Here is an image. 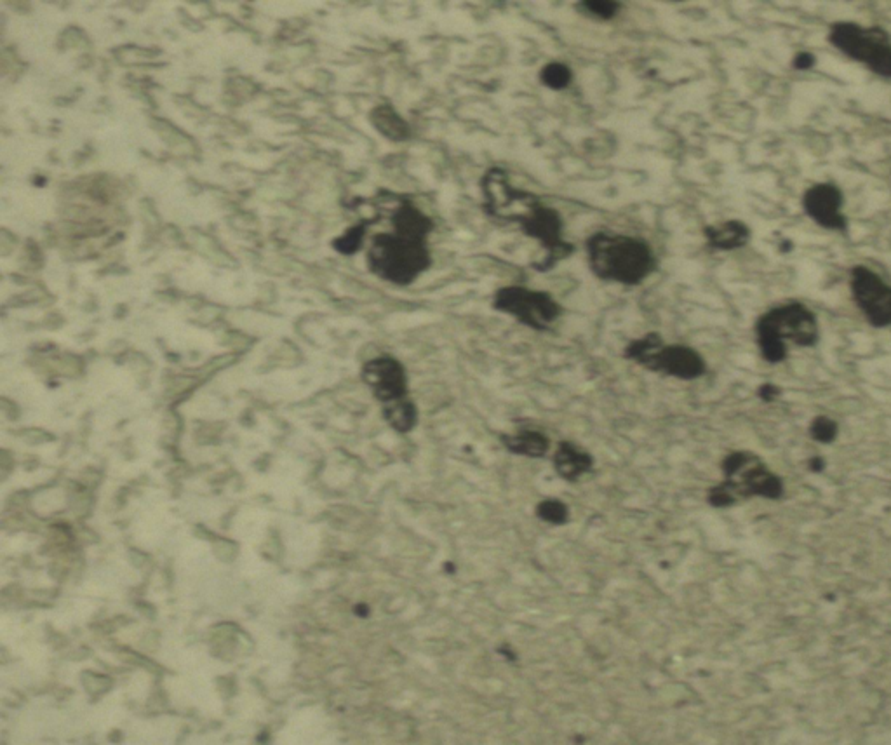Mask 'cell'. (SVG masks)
Here are the masks:
<instances>
[{
  "label": "cell",
  "instance_id": "5",
  "mask_svg": "<svg viewBox=\"0 0 891 745\" xmlns=\"http://www.w3.org/2000/svg\"><path fill=\"white\" fill-rule=\"evenodd\" d=\"M625 359L639 364L644 370L677 380H697L705 375L707 364L697 350L688 345H669L658 333H648L625 347Z\"/></svg>",
  "mask_w": 891,
  "mask_h": 745
},
{
  "label": "cell",
  "instance_id": "4",
  "mask_svg": "<svg viewBox=\"0 0 891 745\" xmlns=\"http://www.w3.org/2000/svg\"><path fill=\"white\" fill-rule=\"evenodd\" d=\"M761 354L768 363H780L787 356L785 342L810 347L818 342V324L810 310L789 303L764 314L756 326Z\"/></svg>",
  "mask_w": 891,
  "mask_h": 745
},
{
  "label": "cell",
  "instance_id": "12",
  "mask_svg": "<svg viewBox=\"0 0 891 745\" xmlns=\"http://www.w3.org/2000/svg\"><path fill=\"white\" fill-rule=\"evenodd\" d=\"M594 457L580 444L561 441L552 453V465L557 476L566 483H578L594 470Z\"/></svg>",
  "mask_w": 891,
  "mask_h": 745
},
{
  "label": "cell",
  "instance_id": "18",
  "mask_svg": "<svg viewBox=\"0 0 891 745\" xmlns=\"http://www.w3.org/2000/svg\"><path fill=\"white\" fill-rule=\"evenodd\" d=\"M535 514L540 521L552 524V526H563V524L570 523L571 519L570 507L559 498L540 500L536 504Z\"/></svg>",
  "mask_w": 891,
  "mask_h": 745
},
{
  "label": "cell",
  "instance_id": "1",
  "mask_svg": "<svg viewBox=\"0 0 891 745\" xmlns=\"http://www.w3.org/2000/svg\"><path fill=\"white\" fill-rule=\"evenodd\" d=\"M587 258L590 272L597 279L624 286L641 284L657 269V258L648 242L610 230L590 235Z\"/></svg>",
  "mask_w": 891,
  "mask_h": 745
},
{
  "label": "cell",
  "instance_id": "2",
  "mask_svg": "<svg viewBox=\"0 0 891 745\" xmlns=\"http://www.w3.org/2000/svg\"><path fill=\"white\" fill-rule=\"evenodd\" d=\"M723 483L712 486L707 500L712 507L724 509L752 497L777 500L784 493V483L761 458L749 451H735L724 458Z\"/></svg>",
  "mask_w": 891,
  "mask_h": 745
},
{
  "label": "cell",
  "instance_id": "8",
  "mask_svg": "<svg viewBox=\"0 0 891 745\" xmlns=\"http://www.w3.org/2000/svg\"><path fill=\"white\" fill-rule=\"evenodd\" d=\"M831 42L853 60L862 61L876 74L891 77V44L879 28L839 23L832 28Z\"/></svg>",
  "mask_w": 891,
  "mask_h": 745
},
{
  "label": "cell",
  "instance_id": "19",
  "mask_svg": "<svg viewBox=\"0 0 891 745\" xmlns=\"http://www.w3.org/2000/svg\"><path fill=\"white\" fill-rule=\"evenodd\" d=\"M573 79V72L566 63L561 61H552L547 63L540 72V81L545 88L554 89V91H563L568 88Z\"/></svg>",
  "mask_w": 891,
  "mask_h": 745
},
{
  "label": "cell",
  "instance_id": "21",
  "mask_svg": "<svg viewBox=\"0 0 891 745\" xmlns=\"http://www.w3.org/2000/svg\"><path fill=\"white\" fill-rule=\"evenodd\" d=\"M364 225H357L354 229L347 230L345 234L333 242L336 251H340L343 255H354L361 248L362 239H364Z\"/></svg>",
  "mask_w": 891,
  "mask_h": 745
},
{
  "label": "cell",
  "instance_id": "24",
  "mask_svg": "<svg viewBox=\"0 0 891 745\" xmlns=\"http://www.w3.org/2000/svg\"><path fill=\"white\" fill-rule=\"evenodd\" d=\"M759 396H761L763 401H768V403H770L775 397L780 396V389L775 387L773 383H764L763 387L759 389Z\"/></svg>",
  "mask_w": 891,
  "mask_h": 745
},
{
  "label": "cell",
  "instance_id": "23",
  "mask_svg": "<svg viewBox=\"0 0 891 745\" xmlns=\"http://www.w3.org/2000/svg\"><path fill=\"white\" fill-rule=\"evenodd\" d=\"M813 65H815V56L811 53H799L794 58V67L798 68V70H806V68H811Z\"/></svg>",
  "mask_w": 891,
  "mask_h": 745
},
{
  "label": "cell",
  "instance_id": "10",
  "mask_svg": "<svg viewBox=\"0 0 891 745\" xmlns=\"http://www.w3.org/2000/svg\"><path fill=\"white\" fill-rule=\"evenodd\" d=\"M361 376L383 406L409 397L408 375L404 366L394 357L371 359L362 366Z\"/></svg>",
  "mask_w": 891,
  "mask_h": 745
},
{
  "label": "cell",
  "instance_id": "9",
  "mask_svg": "<svg viewBox=\"0 0 891 745\" xmlns=\"http://www.w3.org/2000/svg\"><path fill=\"white\" fill-rule=\"evenodd\" d=\"M853 298L869 323L885 328L891 324V288L872 270L857 267L851 272Z\"/></svg>",
  "mask_w": 891,
  "mask_h": 745
},
{
  "label": "cell",
  "instance_id": "26",
  "mask_svg": "<svg viewBox=\"0 0 891 745\" xmlns=\"http://www.w3.org/2000/svg\"><path fill=\"white\" fill-rule=\"evenodd\" d=\"M792 248H794V244H792L791 241H785L784 244L780 246V251H782V253H787V251H791Z\"/></svg>",
  "mask_w": 891,
  "mask_h": 745
},
{
  "label": "cell",
  "instance_id": "11",
  "mask_svg": "<svg viewBox=\"0 0 891 745\" xmlns=\"http://www.w3.org/2000/svg\"><path fill=\"white\" fill-rule=\"evenodd\" d=\"M803 204L810 218L825 229L845 230L848 227L845 215L841 213L843 195L838 187L829 183L815 185L804 194Z\"/></svg>",
  "mask_w": 891,
  "mask_h": 745
},
{
  "label": "cell",
  "instance_id": "13",
  "mask_svg": "<svg viewBox=\"0 0 891 745\" xmlns=\"http://www.w3.org/2000/svg\"><path fill=\"white\" fill-rule=\"evenodd\" d=\"M500 443L503 448L523 458H543L547 457L550 448V439L547 434H543L542 430L521 429L516 432H507L500 436Z\"/></svg>",
  "mask_w": 891,
  "mask_h": 745
},
{
  "label": "cell",
  "instance_id": "15",
  "mask_svg": "<svg viewBox=\"0 0 891 745\" xmlns=\"http://www.w3.org/2000/svg\"><path fill=\"white\" fill-rule=\"evenodd\" d=\"M369 121L375 126L380 135L390 141H406L411 136V128L408 122L397 114L392 105H378L371 110Z\"/></svg>",
  "mask_w": 891,
  "mask_h": 745
},
{
  "label": "cell",
  "instance_id": "3",
  "mask_svg": "<svg viewBox=\"0 0 891 745\" xmlns=\"http://www.w3.org/2000/svg\"><path fill=\"white\" fill-rule=\"evenodd\" d=\"M432 265L427 241L396 234H376L368 249V267L396 286H409Z\"/></svg>",
  "mask_w": 891,
  "mask_h": 745
},
{
  "label": "cell",
  "instance_id": "25",
  "mask_svg": "<svg viewBox=\"0 0 891 745\" xmlns=\"http://www.w3.org/2000/svg\"><path fill=\"white\" fill-rule=\"evenodd\" d=\"M810 465H811V469H813V470L824 469V462H822V460H820V458H813V460H811Z\"/></svg>",
  "mask_w": 891,
  "mask_h": 745
},
{
  "label": "cell",
  "instance_id": "14",
  "mask_svg": "<svg viewBox=\"0 0 891 745\" xmlns=\"http://www.w3.org/2000/svg\"><path fill=\"white\" fill-rule=\"evenodd\" d=\"M392 227L394 232L402 237L427 241V237L434 230V222L430 216L423 213L422 209L416 208L413 202L404 201L392 215Z\"/></svg>",
  "mask_w": 891,
  "mask_h": 745
},
{
  "label": "cell",
  "instance_id": "20",
  "mask_svg": "<svg viewBox=\"0 0 891 745\" xmlns=\"http://www.w3.org/2000/svg\"><path fill=\"white\" fill-rule=\"evenodd\" d=\"M577 7L585 16L603 21L613 20L620 11V4L613 0H583Z\"/></svg>",
  "mask_w": 891,
  "mask_h": 745
},
{
  "label": "cell",
  "instance_id": "6",
  "mask_svg": "<svg viewBox=\"0 0 891 745\" xmlns=\"http://www.w3.org/2000/svg\"><path fill=\"white\" fill-rule=\"evenodd\" d=\"M507 222L519 223L524 234L540 242L545 248L542 262L533 263V269L547 272L554 269L557 262L566 260L575 251L573 244L563 239V218L556 209L545 206L536 195L526 194L521 202V211L507 216Z\"/></svg>",
  "mask_w": 891,
  "mask_h": 745
},
{
  "label": "cell",
  "instance_id": "16",
  "mask_svg": "<svg viewBox=\"0 0 891 745\" xmlns=\"http://www.w3.org/2000/svg\"><path fill=\"white\" fill-rule=\"evenodd\" d=\"M705 237L711 244L712 248L717 249H737L742 248L751 237V230L745 223L730 220V222L714 225L705 229Z\"/></svg>",
  "mask_w": 891,
  "mask_h": 745
},
{
  "label": "cell",
  "instance_id": "17",
  "mask_svg": "<svg viewBox=\"0 0 891 745\" xmlns=\"http://www.w3.org/2000/svg\"><path fill=\"white\" fill-rule=\"evenodd\" d=\"M383 418L399 434H408L418 425V408L408 397L397 403L385 404Z\"/></svg>",
  "mask_w": 891,
  "mask_h": 745
},
{
  "label": "cell",
  "instance_id": "22",
  "mask_svg": "<svg viewBox=\"0 0 891 745\" xmlns=\"http://www.w3.org/2000/svg\"><path fill=\"white\" fill-rule=\"evenodd\" d=\"M810 434L818 443L829 444L838 436V425L827 417H817L810 427Z\"/></svg>",
  "mask_w": 891,
  "mask_h": 745
},
{
  "label": "cell",
  "instance_id": "7",
  "mask_svg": "<svg viewBox=\"0 0 891 745\" xmlns=\"http://www.w3.org/2000/svg\"><path fill=\"white\" fill-rule=\"evenodd\" d=\"M493 309L514 317L517 323L535 331H549L563 316V307L554 296L526 286H503L498 289L493 296Z\"/></svg>",
  "mask_w": 891,
  "mask_h": 745
}]
</instances>
